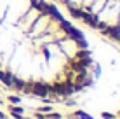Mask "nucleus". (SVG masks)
Wrapping results in <instances>:
<instances>
[{
  "instance_id": "obj_1",
  "label": "nucleus",
  "mask_w": 120,
  "mask_h": 119,
  "mask_svg": "<svg viewBox=\"0 0 120 119\" xmlns=\"http://www.w3.org/2000/svg\"><path fill=\"white\" fill-rule=\"evenodd\" d=\"M84 33L52 0H0V84L40 98H63L92 81Z\"/></svg>"
},
{
  "instance_id": "obj_2",
  "label": "nucleus",
  "mask_w": 120,
  "mask_h": 119,
  "mask_svg": "<svg viewBox=\"0 0 120 119\" xmlns=\"http://www.w3.org/2000/svg\"><path fill=\"white\" fill-rule=\"evenodd\" d=\"M71 19L120 49V0H52Z\"/></svg>"
}]
</instances>
